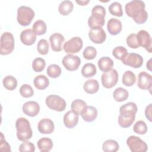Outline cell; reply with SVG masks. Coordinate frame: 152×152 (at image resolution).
Masks as SVG:
<instances>
[{"label":"cell","instance_id":"cell-1","mask_svg":"<svg viewBox=\"0 0 152 152\" xmlns=\"http://www.w3.org/2000/svg\"><path fill=\"white\" fill-rule=\"evenodd\" d=\"M145 3L140 0H133L126 4L125 10L128 16L133 18L137 24L144 23L148 18L147 12L145 10Z\"/></svg>","mask_w":152,"mask_h":152},{"label":"cell","instance_id":"cell-2","mask_svg":"<svg viewBox=\"0 0 152 152\" xmlns=\"http://www.w3.org/2000/svg\"><path fill=\"white\" fill-rule=\"evenodd\" d=\"M17 137L21 141H27L33 135V131L29 121L25 118H19L15 122Z\"/></svg>","mask_w":152,"mask_h":152},{"label":"cell","instance_id":"cell-3","mask_svg":"<svg viewBox=\"0 0 152 152\" xmlns=\"http://www.w3.org/2000/svg\"><path fill=\"white\" fill-rule=\"evenodd\" d=\"M105 15V8L102 5H95L91 10V15L88 19V25L90 28L102 27L104 24Z\"/></svg>","mask_w":152,"mask_h":152},{"label":"cell","instance_id":"cell-4","mask_svg":"<svg viewBox=\"0 0 152 152\" xmlns=\"http://www.w3.org/2000/svg\"><path fill=\"white\" fill-rule=\"evenodd\" d=\"M14 38L12 33L5 31L2 33L0 42V53L2 55H7L11 53L15 45Z\"/></svg>","mask_w":152,"mask_h":152},{"label":"cell","instance_id":"cell-5","mask_svg":"<svg viewBox=\"0 0 152 152\" xmlns=\"http://www.w3.org/2000/svg\"><path fill=\"white\" fill-rule=\"evenodd\" d=\"M34 17V11L30 7L22 5L18 8L17 20L21 26L29 25Z\"/></svg>","mask_w":152,"mask_h":152},{"label":"cell","instance_id":"cell-6","mask_svg":"<svg viewBox=\"0 0 152 152\" xmlns=\"http://www.w3.org/2000/svg\"><path fill=\"white\" fill-rule=\"evenodd\" d=\"M47 106L52 110L62 112L66 107V102L61 97L56 94H50L48 96L45 100Z\"/></svg>","mask_w":152,"mask_h":152},{"label":"cell","instance_id":"cell-7","mask_svg":"<svg viewBox=\"0 0 152 152\" xmlns=\"http://www.w3.org/2000/svg\"><path fill=\"white\" fill-rule=\"evenodd\" d=\"M126 144L132 152H145L148 150L147 144L140 137L131 135L126 140Z\"/></svg>","mask_w":152,"mask_h":152},{"label":"cell","instance_id":"cell-8","mask_svg":"<svg viewBox=\"0 0 152 152\" xmlns=\"http://www.w3.org/2000/svg\"><path fill=\"white\" fill-rule=\"evenodd\" d=\"M101 80L104 87L106 88H111L118 83V73L115 69H111L109 71L102 74Z\"/></svg>","mask_w":152,"mask_h":152},{"label":"cell","instance_id":"cell-9","mask_svg":"<svg viewBox=\"0 0 152 152\" xmlns=\"http://www.w3.org/2000/svg\"><path fill=\"white\" fill-rule=\"evenodd\" d=\"M83 46V42L80 37H73L66 41L64 45V49L67 53H75L81 50Z\"/></svg>","mask_w":152,"mask_h":152},{"label":"cell","instance_id":"cell-10","mask_svg":"<svg viewBox=\"0 0 152 152\" xmlns=\"http://www.w3.org/2000/svg\"><path fill=\"white\" fill-rule=\"evenodd\" d=\"M121 61L124 64L134 68H140L143 64L142 57L136 53H127Z\"/></svg>","mask_w":152,"mask_h":152},{"label":"cell","instance_id":"cell-11","mask_svg":"<svg viewBox=\"0 0 152 152\" xmlns=\"http://www.w3.org/2000/svg\"><path fill=\"white\" fill-rule=\"evenodd\" d=\"M62 63L67 70L74 71L78 68L81 64V59L78 56L68 54L64 56Z\"/></svg>","mask_w":152,"mask_h":152},{"label":"cell","instance_id":"cell-12","mask_svg":"<svg viewBox=\"0 0 152 152\" xmlns=\"http://www.w3.org/2000/svg\"><path fill=\"white\" fill-rule=\"evenodd\" d=\"M137 39L140 46L144 48L149 53H151V38L150 34L144 30H140L137 34Z\"/></svg>","mask_w":152,"mask_h":152},{"label":"cell","instance_id":"cell-13","mask_svg":"<svg viewBox=\"0 0 152 152\" xmlns=\"http://www.w3.org/2000/svg\"><path fill=\"white\" fill-rule=\"evenodd\" d=\"M88 37L91 42L96 44L103 43L106 39V34L102 27H94L90 28L88 31Z\"/></svg>","mask_w":152,"mask_h":152},{"label":"cell","instance_id":"cell-14","mask_svg":"<svg viewBox=\"0 0 152 152\" xmlns=\"http://www.w3.org/2000/svg\"><path fill=\"white\" fill-rule=\"evenodd\" d=\"M152 85V77L146 72L142 71L138 75L137 86L142 90H151Z\"/></svg>","mask_w":152,"mask_h":152},{"label":"cell","instance_id":"cell-15","mask_svg":"<svg viewBox=\"0 0 152 152\" xmlns=\"http://www.w3.org/2000/svg\"><path fill=\"white\" fill-rule=\"evenodd\" d=\"M50 47L53 51L60 52L62 50V44L65 41L64 36L59 33H55L49 37Z\"/></svg>","mask_w":152,"mask_h":152},{"label":"cell","instance_id":"cell-16","mask_svg":"<svg viewBox=\"0 0 152 152\" xmlns=\"http://www.w3.org/2000/svg\"><path fill=\"white\" fill-rule=\"evenodd\" d=\"M23 112L26 115L34 117L38 115L40 111V106L36 102L28 101L24 103L22 107Z\"/></svg>","mask_w":152,"mask_h":152},{"label":"cell","instance_id":"cell-17","mask_svg":"<svg viewBox=\"0 0 152 152\" xmlns=\"http://www.w3.org/2000/svg\"><path fill=\"white\" fill-rule=\"evenodd\" d=\"M37 128L39 131L43 134H50L54 131L55 126L53 122L48 118L41 119L38 125Z\"/></svg>","mask_w":152,"mask_h":152},{"label":"cell","instance_id":"cell-18","mask_svg":"<svg viewBox=\"0 0 152 152\" xmlns=\"http://www.w3.org/2000/svg\"><path fill=\"white\" fill-rule=\"evenodd\" d=\"M84 121L87 122H91L94 121L98 115L97 110L92 106H86L80 113Z\"/></svg>","mask_w":152,"mask_h":152},{"label":"cell","instance_id":"cell-19","mask_svg":"<svg viewBox=\"0 0 152 152\" xmlns=\"http://www.w3.org/2000/svg\"><path fill=\"white\" fill-rule=\"evenodd\" d=\"M20 40L21 42L27 46H30L34 43L36 40V34L30 28L23 30L20 34Z\"/></svg>","mask_w":152,"mask_h":152},{"label":"cell","instance_id":"cell-20","mask_svg":"<svg viewBox=\"0 0 152 152\" xmlns=\"http://www.w3.org/2000/svg\"><path fill=\"white\" fill-rule=\"evenodd\" d=\"M79 115L72 110L67 112L64 116V124L68 128H72L75 126L78 122Z\"/></svg>","mask_w":152,"mask_h":152},{"label":"cell","instance_id":"cell-21","mask_svg":"<svg viewBox=\"0 0 152 152\" xmlns=\"http://www.w3.org/2000/svg\"><path fill=\"white\" fill-rule=\"evenodd\" d=\"M122 27L121 21L116 18H112L107 21V28L109 33L112 35L119 34L122 30Z\"/></svg>","mask_w":152,"mask_h":152},{"label":"cell","instance_id":"cell-22","mask_svg":"<svg viewBox=\"0 0 152 152\" xmlns=\"http://www.w3.org/2000/svg\"><path fill=\"white\" fill-rule=\"evenodd\" d=\"M135 119V114L120 113L118 117V124L122 128H128Z\"/></svg>","mask_w":152,"mask_h":152},{"label":"cell","instance_id":"cell-23","mask_svg":"<svg viewBox=\"0 0 152 152\" xmlns=\"http://www.w3.org/2000/svg\"><path fill=\"white\" fill-rule=\"evenodd\" d=\"M113 66V61L108 56L102 57L98 61V66L100 70L103 72H107L112 69Z\"/></svg>","mask_w":152,"mask_h":152},{"label":"cell","instance_id":"cell-24","mask_svg":"<svg viewBox=\"0 0 152 152\" xmlns=\"http://www.w3.org/2000/svg\"><path fill=\"white\" fill-rule=\"evenodd\" d=\"M84 90L88 94H94L99 89L98 81L95 79H90L87 80L83 85Z\"/></svg>","mask_w":152,"mask_h":152},{"label":"cell","instance_id":"cell-25","mask_svg":"<svg viewBox=\"0 0 152 152\" xmlns=\"http://www.w3.org/2000/svg\"><path fill=\"white\" fill-rule=\"evenodd\" d=\"M37 145L40 151L49 152L53 147V142L49 138L43 137L38 140Z\"/></svg>","mask_w":152,"mask_h":152},{"label":"cell","instance_id":"cell-26","mask_svg":"<svg viewBox=\"0 0 152 152\" xmlns=\"http://www.w3.org/2000/svg\"><path fill=\"white\" fill-rule=\"evenodd\" d=\"M34 85L38 90H44L46 88L49 84V80L44 75H39L34 79Z\"/></svg>","mask_w":152,"mask_h":152},{"label":"cell","instance_id":"cell-27","mask_svg":"<svg viewBox=\"0 0 152 152\" xmlns=\"http://www.w3.org/2000/svg\"><path fill=\"white\" fill-rule=\"evenodd\" d=\"M74 8V5L71 1H62L58 7L59 13L62 15H67L71 12Z\"/></svg>","mask_w":152,"mask_h":152},{"label":"cell","instance_id":"cell-28","mask_svg":"<svg viewBox=\"0 0 152 152\" xmlns=\"http://www.w3.org/2000/svg\"><path fill=\"white\" fill-rule=\"evenodd\" d=\"M96 67L92 63H87L84 64L81 69V74L85 78L92 77L96 75Z\"/></svg>","mask_w":152,"mask_h":152},{"label":"cell","instance_id":"cell-29","mask_svg":"<svg viewBox=\"0 0 152 152\" xmlns=\"http://www.w3.org/2000/svg\"><path fill=\"white\" fill-rule=\"evenodd\" d=\"M122 81L123 84L125 86L131 87L135 84L136 81V76L132 71L128 70L124 73Z\"/></svg>","mask_w":152,"mask_h":152},{"label":"cell","instance_id":"cell-30","mask_svg":"<svg viewBox=\"0 0 152 152\" xmlns=\"http://www.w3.org/2000/svg\"><path fill=\"white\" fill-rule=\"evenodd\" d=\"M128 96V91L122 87H118L116 88L113 93V97L114 99L116 102H121L126 100Z\"/></svg>","mask_w":152,"mask_h":152},{"label":"cell","instance_id":"cell-31","mask_svg":"<svg viewBox=\"0 0 152 152\" xmlns=\"http://www.w3.org/2000/svg\"><path fill=\"white\" fill-rule=\"evenodd\" d=\"M32 28L34 33L38 36L45 34L47 30V26L45 22L42 20H39L35 21Z\"/></svg>","mask_w":152,"mask_h":152},{"label":"cell","instance_id":"cell-32","mask_svg":"<svg viewBox=\"0 0 152 152\" xmlns=\"http://www.w3.org/2000/svg\"><path fill=\"white\" fill-rule=\"evenodd\" d=\"M102 148L105 152H116L119 150V145L116 141L107 140L103 142Z\"/></svg>","mask_w":152,"mask_h":152},{"label":"cell","instance_id":"cell-33","mask_svg":"<svg viewBox=\"0 0 152 152\" xmlns=\"http://www.w3.org/2000/svg\"><path fill=\"white\" fill-rule=\"evenodd\" d=\"M3 86L8 90H14L17 86V79L12 75H7L2 80Z\"/></svg>","mask_w":152,"mask_h":152},{"label":"cell","instance_id":"cell-34","mask_svg":"<svg viewBox=\"0 0 152 152\" xmlns=\"http://www.w3.org/2000/svg\"><path fill=\"white\" fill-rule=\"evenodd\" d=\"M137 112V104L134 102H128L122 105L119 109L120 113L136 114Z\"/></svg>","mask_w":152,"mask_h":152},{"label":"cell","instance_id":"cell-35","mask_svg":"<svg viewBox=\"0 0 152 152\" xmlns=\"http://www.w3.org/2000/svg\"><path fill=\"white\" fill-rule=\"evenodd\" d=\"M87 106V103L81 99H75L71 103V108L73 112L80 115L83 109Z\"/></svg>","mask_w":152,"mask_h":152},{"label":"cell","instance_id":"cell-36","mask_svg":"<svg viewBox=\"0 0 152 152\" xmlns=\"http://www.w3.org/2000/svg\"><path fill=\"white\" fill-rule=\"evenodd\" d=\"M48 75L53 78H58L61 74V68L58 65L51 64L46 69Z\"/></svg>","mask_w":152,"mask_h":152},{"label":"cell","instance_id":"cell-37","mask_svg":"<svg viewBox=\"0 0 152 152\" xmlns=\"http://www.w3.org/2000/svg\"><path fill=\"white\" fill-rule=\"evenodd\" d=\"M109 11L112 15L116 17H122L123 15L122 5L118 2H112L109 7Z\"/></svg>","mask_w":152,"mask_h":152},{"label":"cell","instance_id":"cell-38","mask_svg":"<svg viewBox=\"0 0 152 152\" xmlns=\"http://www.w3.org/2000/svg\"><path fill=\"white\" fill-rule=\"evenodd\" d=\"M46 65L45 60L42 58H35L32 62V68L35 72L42 71Z\"/></svg>","mask_w":152,"mask_h":152},{"label":"cell","instance_id":"cell-39","mask_svg":"<svg viewBox=\"0 0 152 152\" xmlns=\"http://www.w3.org/2000/svg\"><path fill=\"white\" fill-rule=\"evenodd\" d=\"M134 131L140 135L145 134L147 131V126L144 121H138L135 122L133 126Z\"/></svg>","mask_w":152,"mask_h":152},{"label":"cell","instance_id":"cell-40","mask_svg":"<svg viewBox=\"0 0 152 152\" xmlns=\"http://www.w3.org/2000/svg\"><path fill=\"white\" fill-rule=\"evenodd\" d=\"M49 45L48 42L44 39H40L37 45V50L41 55H46L49 51Z\"/></svg>","mask_w":152,"mask_h":152},{"label":"cell","instance_id":"cell-41","mask_svg":"<svg viewBox=\"0 0 152 152\" xmlns=\"http://www.w3.org/2000/svg\"><path fill=\"white\" fill-rule=\"evenodd\" d=\"M96 55L97 50L96 48L91 46H87L83 52V57L87 60L93 59L96 56Z\"/></svg>","mask_w":152,"mask_h":152},{"label":"cell","instance_id":"cell-42","mask_svg":"<svg viewBox=\"0 0 152 152\" xmlns=\"http://www.w3.org/2000/svg\"><path fill=\"white\" fill-rule=\"evenodd\" d=\"M128 53L127 49L123 46H117L112 50L113 56L117 59L122 60Z\"/></svg>","mask_w":152,"mask_h":152},{"label":"cell","instance_id":"cell-43","mask_svg":"<svg viewBox=\"0 0 152 152\" xmlns=\"http://www.w3.org/2000/svg\"><path fill=\"white\" fill-rule=\"evenodd\" d=\"M20 93L22 97L28 98L33 96L34 94V91L29 84H24L21 86L20 88Z\"/></svg>","mask_w":152,"mask_h":152},{"label":"cell","instance_id":"cell-44","mask_svg":"<svg viewBox=\"0 0 152 152\" xmlns=\"http://www.w3.org/2000/svg\"><path fill=\"white\" fill-rule=\"evenodd\" d=\"M126 43L129 47L132 49H137L140 47L137 39V34L134 33H131L127 37Z\"/></svg>","mask_w":152,"mask_h":152},{"label":"cell","instance_id":"cell-45","mask_svg":"<svg viewBox=\"0 0 152 152\" xmlns=\"http://www.w3.org/2000/svg\"><path fill=\"white\" fill-rule=\"evenodd\" d=\"M19 151L20 152H33L35 151L34 145L29 141H24L20 144L19 147Z\"/></svg>","mask_w":152,"mask_h":152},{"label":"cell","instance_id":"cell-46","mask_svg":"<svg viewBox=\"0 0 152 152\" xmlns=\"http://www.w3.org/2000/svg\"><path fill=\"white\" fill-rule=\"evenodd\" d=\"M1 140H0V151H11V147L8 142L5 140L2 132H1Z\"/></svg>","mask_w":152,"mask_h":152},{"label":"cell","instance_id":"cell-47","mask_svg":"<svg viewBox=\"0 0 152 152\" xmlns=\"http://www.w3.org/2000/svg\"><path fill=\"white\" fill-rule=\"evenodd\" d=\"M145 117L148 119L149 121H151V104H148L145 110Z\"/></svg>","mask_w":152,"mask_h":152},{"label":"cell","instance_id":"cell-48","mask_svg":"<svg viewBox=\"0 0 152 152\" xmlns=\"http://www.w3.org/2000/svg\"><path fill=\"white\" fill-rule=\"evenodd\" d=\"M75 2H76V3L80 5L84 6V5H86L90 2V1L89 0H86V1H75Z\"/></svg>","mask_w":152,"mask_h":152},{"label":"cell","instance_id":"cell-49","mask_svg":"<svg viewBox=\"0 0 152 152\" xmlns=\"http://www.w3.org/2000/svg\"><path fill=\"white\" fill-rule=\"evenodd\" d=\"M151 59H150L148 60V61L147 62V68L148 69H149L150 71H151Z\"/></svg>","mask_w":152,"mask_h":152}]
</instances>
